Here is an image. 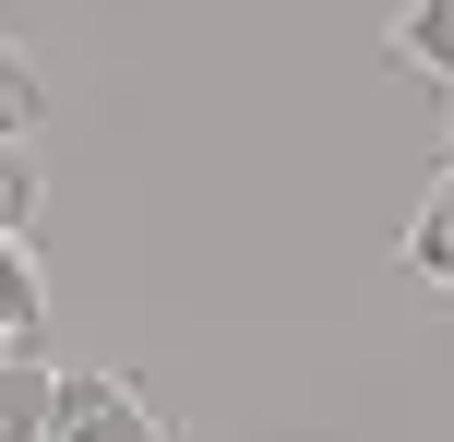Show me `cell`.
Returning a JSON list of instances; mask_svg holds the SVG:
<instances>
[{
  "instance_id": "5",
  "label": "cell",
  "mask_w": 454,
  "mask_h": 442,
  "mask_svg": "<svg viewBox=\"0 0 454 442\" xmlns=\"http://www.w3.org/2000/svg\"><path fill=\"white\" fill-rule=\"evenodd\" d=\"M48 395H60V371L0 359V442H48Z\"/></svg>"
},
{
  "instance_id": "4",
  "label": "cell",
  "mask_w": 454,
  "mask_h": 442,
  "mask_svg": "<svg viewBox=\"0 0 454 442\" xmlns=\"http://www.w3.org/2000/svg\"><path fill=\"white\" fill-rule=\"evenodd\" d=\"M395 60L431 72V84L454 96V0H407V12H395Z\"/></svg>"
},
{
  "instance_id": "2",
  "label": "cell",
  "mask_w": 454,
  "mask_h": 442,
  "mask_svg": "<svg viewBox=\"0 0 454 442\" xmlns=\"http://www.w3.org/2000/svg\"><path fill=\"white\" fill-rule=\"evenodd\" d=\"M36 335H48V275L24 239H0V359H36Z\"/></svg>"
},
{
  "instance_id": "1",
  "label": "cell",
  "mask_w": 454,
  "mask_h": 442,
  "mask_svg": "<svg viewBox=\"0 0 454 442\" xmlns=\"http://www.w3.org/2000/svg\"><path fill=\"white\" fill-rule=\"evenodd\" d=\"M48 442H180V430H168V407H144L132 371H60Z\"/></svg>"
},
{
  "instance_id": "6",
  "label": "cell",
  "mask_w": 454,
  "mask_h": 442,
  "mask_svg": "<svg viewBox=\"0 0 454 442\" xmlns=\"http://www.w3.org/2000/svg\"><path fill=\"white\" fill-rule=\"evenodd\" d=\"M36 120H48V84H36V60H24V48L0 36V143H24Z\"/></svg>"
},
{
  "instance_id": "7",
  "label": "cell",
  "mask_w": 454,
  "mask_h": 442,
  "mask_svg": "<svg viewBox=\"0 0 454 442\" xmlns=\"http://www.w3.org/2000/svg\"><path fill=\"white\" fill-rule=\"evenodd\" d=\"M36 143H0V239H24V228H36Z\"/></svg>"
},
{
  "instance_id": "8",
  "label": "cell",
  "mask_w": 454,
  "mask_h": 442,
  "mask_svg": "<svg viewBox=\"0 0 454 442\" xmlns=\"http://www.w3.org/2000/svg\"><path fill=\"white\" fill-rule=\"evenodd\" d=\"M442 108H454V96H442Z\"/></svg>"
},
{
  "instance_id": "3",
  "label": "cell",
  "mask_w": 454,
  "mask_h": 442,
  "mask_svg": "<svg viewBox=\"0 0 454 442\" xmlns=\"http://www.w3.org/2000/svg\"><path fill=\"white\" fill-rule=\"evenodd\" d=\"M407 275L454 299V167H442L431 191H419V215H407Z\"/></svg>"
}]
</instances>
